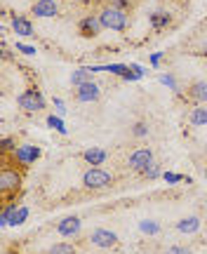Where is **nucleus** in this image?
<instances>
[{"mask_svg": "<svg viewBox=\"0 0 207 254\" xmlns=\"http://www.w3.org/2000/svg\"><path fill=\"white\" fill-rule=\"evenodd\" d=\"M167 254H191V250L189 247H170Z\"/></svg>", "mask_w": 207, "mask_h": 254, "instance_id": "obj_30", "label": "nucleus"}, {"mask_svg": "<svg viewBox=\"0 0 207 254\" xmlns=\"http://www.w3.org/2000/svg\"><path fill=\"white\" fill-rule=\"evenodd\" d=\"M99 85L97 82H85V85H80L78 90H75V97H78V101H82V104H90V101H97L99 99Z\"/></svg>", "mask_w": 207, "mask_h": 254, "instance_id": "obj_8", "label": "nucleus"}, {"mask_svg": "<svg viewBox=\"0 0 207 254\" xmlns=\"http://www.w3.org/2000/svg\"><path fill=\"white\" fill-rule=\"evenodd\" d=\"M113 184V174L101 170V167H90L87 172L82 174V186L90 190H99V189H106Z\"/></svg>", "mask_w": 207, "mask_h": 254, "instance_id": "obj_2", "label": "nucleus"}, {"mask_svg": "<svg viewBox=\"0 0 207 254\" xmlns=\"http://www.w3.org/2000/svg\"><path fill=\"white\" fill-rule=\"evenodd\" d=\"M189 94H191V97H193L196 101L205 104V101H207V82H205V80L193 82V85H191V90H189Z\"/></svg>", "mask_w": 207, "mask_h": 254, "instance_id": "obj_14", "label": "nucleus"}, {"mask_svg": "<svg viewBox=\"0 0 207 254\" xmlns=\"http://www.w3.org/2000/svg\"><path fill=\"white\" fill-rule=\"evenodd\" d=\"M54 106H57V113H59V116H64V113H66V106H64L62 99H54Z\"/></svg>", "mask_w": 207, "mask_h": 254, "instance_id": "obj_31", "label": "nucleus"}, {"mask_svg": "<svg viewBox=\"0 0 207 254\" xmlns=\"http://www.w3.org/2000/svg\"><path fill=\"white\" fill-rule=\"evenodd\" d=\"M26 217H28V207H19L17 217H14V221H12V226H21V224L26 221Z\"/></svg>", "mask_w": 207, "mask_h": 254, "instance_id": "obj_23", "label": "nucleus"}, {"mask_svg": "<svg viewBox=\"0 0 207 254\" xmlns=\"http://www.w3.org/2000/svg\"><path fill=\"white\" fill-rule=\"evenodd\" d=\"M158 174H160V167H158L155 163L151 165V167H146V170H144V177H148V179H155Z\"/></svg>", "mask_w": 207, "mask_h": 254, "instance_id": "obj_25", "label": "nucleus"}, {"mask_svg": "<svg viewBox=\"0 0 207 254\" xmlns=\"http://www.w3.org/2000/svg\"><path fill=\"white\" fill-rule=\"evenodd\" d=\"M160 82L162 85H167L170 90H179V87H177V80H174V75H160Z\"/></svg>", "mask_w": 207, "mask_h": 254, "instance_id": "obj_24", "label": "nucleus"}, {"mask_svg": "<svg viewBox=\"0 0 207 254\" xmlns=\"http://www.w3.org/2000/svg\"><path fill=\"white\" fill-rule=\"evenodd\" d=\"M57 12H59L57 0H38L36 5H33V14H36V17H40V19L57 17Z\"/></svg>", "mask_w": 207, "mask_h": 254, "instance_id": "obj_9", "label": "nucleus"}, {"mask_svg": "<svg viewBox=\"0 0 207 254\" xmlns=\"http://www.w3.org/2000/svg\"><path fill=\"white\" fill-rule=\"evenodd\" d=\"M14 148H17V146H14V139H2V151H14Z\"/></svg>", "mask_w": 207, "mask_h": 254, "instance_id": "obj_29", "label": "nucleus"}, {"mask_svg": "<svg viewBox=\"0 0 207 254\" xmlns=\"http://www.w3.org/2000/svg\"><path fill=\"white\" fill-rule=\"evenodd\" d=\"M139 231H141V233H148V236H155V233L160 231V226H158L155 221H148V219H146V221H139Z\"/></svg>", "mask_w": 207, "mask_h": 254, "instance_id": "obj_20", "label": "nucleus"}, {"mask_svg": "<svg viewBox=\"0 0 207 254\" xmlns=\"http://www.w3.org/2000/svg\"><path fill=\"white\" fill-rule=\"evenodd\" d=\"M12 31H14L17 36L28 38V36H33V24L24 17H14L12 19Z\"/></svg>", "mask_w": 207, "mask_h": 254, "instance_id": "obj_12", "label": "nucleus"}, {"mask_svg": "<svg viewBox=\"0 0 207 254\" xmlns=\"http://www.w3.org/2000/svg\"><path fill=\"white\" fill-rule=\"evenodd\" d=\"M101 19L99 17H85L80 21V33L82 36H87V38H94V36H99V31H101Z\"/></svg>", "mask_w": 207, "mask_h": 254, "instance_id": "obj_11", "label": "nucleus"}, {"mask_svg": "<svg viewBox=\"0 0 207 254\" xmlns=\"http://www.w3.org/2000/svg\"><path fill=\"white\" fill-rule=\"evenodd\" d=\"M17 52H24V55H36V47L21 45V43H17Z\"/></svg>", "mask_w": 207, "mask_h": 254, "instance_id": "obj_28", "label": "nucleus"}, {"mask_svg": "<svg viewBox=\"0 0 207 254\" xmlns=\"http://www.w3.org/2000/svg\"><path fill=\"white\" fill-rule=\"evenodd\" d=\"M151 24H153L155 28L167 26V24H170V14H165V12H155V14H151Z\"/></svg>", "mask_w": 207, "mask_h": 254, "instance_id": "obj_21", "label": "nucleus"}, {"mask_svg": "<svg viewBox=\"0 0 207 254\" xmlns=\"http://www.w3.org/2000/svg\"><path fill=\"white\" fill-rule=\"evenodd\" d=\"M50 254H78V250L73 245H69V243H59V245L50 247Z\"/></svg>", "mask_w": 207, "mask_h": 254, "instance_id": "obj_19", "label": "nucleus"}, {"mask_svg": "<svg viewBox=\"0 0 207 254\" xmlns=\"http://www.w3.org/2000/svg\"><path fill=\"white\" fill-rule=\"evenodd\" d=\"M90 240H92V245H97V247H113L118 243V236L113 231H106V228H94Z\"/></svg>", "mask_w": 207, "mask_h": 254, "instance_id": "obj_7", "label": "nucleus"}, {"mask_svg": "<svg viewBox=\"0 0 207 254\" xmlns=\"http://www.w3.org/2000/svg\"><path fill=\"white\" fill-rule=\"evenodd\" d=\"M17 104H19V109H24V111H40V109H45V99H43V94L36 90H26V92H21L17 97Z\"/></svg>", "mask_w": 207, "mask_h": 254, "instance_id": "obj_4", "label": "nucleus"}, {"mask_svg": "<svg viewBox=\"0 0 207 254\" xmlns=\"http://www.w3.org/2000/svg\"><path fill=\"white\" fill-rule=\"evenodd\" d=\"M17 202H12V205H7V207L2 209V214H0V224L2 226H12V221H14V217H17Z\"/></svg>", "mask_w": 207, "mask_h": 254, "instance_id": "obj_18", "label": "nucleus"}, {"mask_svg": "<svg viewBox=\"0 0 207 254\" xmlns=\"http://www.w3.org/2000/svg\"><path fill=\"white\" fill-rule=\"evenodd\" d=\"M80 226L82 224L78 217H66L57 224V231H59V236H64V238H73L78 231H80Z\"/></svg>", "mask_w": 207, "mask_h": 254, "instance_id": "obj_10", "label": "nucleus"}, {"mask_svg": "<svg viewBox=\"0 0 207 254\" xmlns=\"http://www.w3.org/2000/svg\"><path fill=\"white\" fill-rule=\"evenodd\" d=\"M205 179H207V170H205Z\"/></svg>", "mask_w": 207, "mask_h": 254, "instance_id": "obj_34", "label": "nucleus"}, {"mask_svg": "<svg viewBox=\"0 0 207 254\" xmlns=\"http://www.w3.org/2000/svg\"><path fill=\"white\" fill-rule=\"evenodd\" d=\"M148 134V127L144 125V123H137L135 125V136H146Z\"/></svg>", "mask_w": 207, "mask_h": 254, "instance_id": "obj_27", "label": "nucleus"}, {"mask_svg": "<svg viewBox=\"0 0 207 254\" xmlns=\"http://www.w3.org/2000/svg\"><path fill=\"white\" fill-rule=\"evenodd\" d=\"M47 125L52 127V129H57L59 134H66V127H64V120L59 118V116H50V118H47Z\"/></svg>", "mask_w": 207, "mask_h": 254, "instance_id": "obj_22", "label": "nucleus"}, {"mask_svg": "<svg viewBox=\"0 0 207 254\" xmlns=\"http://www.w3.org/2000/svg\"><path fill=\"white\" fill-rule=\"evenodd\" d=\"M2 254H19V252H12V250H7V252H2Z\"/></svg>", "mask_w": 207, "mask_h": 254, "instance_id": "obj_33", "label": "nucleus"}, {"mask_svg": "<svg viewBox=\"0 0 207 254\" xmlns=\"http://www.w3.org/2000/svg\"><path fill=\"white\" fill-rule=\"evenodd\" d=\"M71 82L75 87H80L85 82H92V68H78V71H73Z\"/></svg>", "mask_w": 207, "mask_h": 254, "instance_id": "obj_16", "label": "nucleus"}, {"mask_svg": "<svg viewBox=\"0 0 207 254\" xmlns=\"http://www.w3.org/2000/svg\"><path fill=\"white\" fill-rule=\"evenodd\" d=\"M191 125H196V127H205L207 125V109L205 106H200V109H193L191 111Z\"/></svg>", "mask_w": 207, "mask_h": 254, "instance_id": "obj_17", "label": "nucleus"}, {"mask_svg": "<svg viewBox=\"0 0 207 254\" xmlns=\"http://www.w3.org/2000/svg\"><path fill=\"white\" fill-rule=\"evenodd\" d=\"M151 165H153V153H151V148H137L135 153L130 155V167H132L135 172L144 174V170L151 167Z\"/></svg>", "mask_w": 207, "mask_h": 254, "instance_id": "obj_5", "label": "nucleus"}, {"mask_svg": "<svg viewBox=\"0 0 207 254\" xmlns=\"http://www.w3.org/2000/svg\"><path fill=\"white\" fill-rule=\"evenodd\" d=\"M198 228H200V219L198 217H186L177 224V231H179V233H196Z\"/></svg>", "mask_w": 207, "mask_h": 254, "instance_id": "obj_15", "label": "nucleus"}, {"mask_svg": "<svg viewBox=\"0 0 207 254\" xmlns=\"http://www.w3.org/2000/svg\"><path fill=\"white\" fill-rule=\"evenodd\" d=\"M82 160H85L87 165H94V167H97V165H104V160H106V151L92 146V148H87V151L82 153Z\"/></svg>", "mask_w": 207, "mask_h": 254, "instance_id": "obj_13", "label": "nucleus"}, {"mask_svg": "<svg viewBox=\"0 0 207 254\" xmlns=\"http://www.w3.org/2000/svg\"><path fill=\"white\" fill-rule=\"evenodd\" d=\"M19 189H21V174L14 167H2L0 170V190H2V195L17 193Z\"/></svg>", "mask_w": 207, "mask_h": 254, "instance_id": "obj_3", "label": "nucleus"}, {"mask_svg": "<svg viewBox=\"0 0 207 254\" xmlns=\"http://www.w3.org/2000/svg\"><path fill=\"white\" fill-rule=\"evenodd\" d=\"M99 19H101V26L111 28V31H125L127 26V12L123 7H116V5L101 9Z\"/></svg>", "mask_w": 207, "mask_h": 254, "instance_id": "obj_1", "label": "nucleus"}, {"mask_svg": "<svg viewBox=\"0 0 207 254\" xmlns=\"http://www.w3.org/2000/svg\"><path fill=\"white\" fill-rule=\"evenodd\" d=\"M160 57H162V55H160V52H155V55H153V57H151V64H153V66H155V64L160 62Z\"/></svg>", "mask_w": 207, "mask_h": 254, "instance_id": "obj_32", "label": "nucleus"}, {"mask_svg": "<svg viewBox=\"0 0 207 254\" xmlns=\"http://www.w3.org/2000/svg\"><path fill=\"white\" fill-rule=\"evenodd\" d=\"M38 158H40V148H38V146L21 144L14 148V160H17L19 165H31V163H36Z\"/></svg>", "mask_w": 207, "mask_h": 254, "instance_id": "obj_6", "label": "nucleus"}, {"mask_svg": "<svg viewBox=\"0 0 207 254\" xmlns=\"http://www.w3.org/2000/svg\"><path fill=\"white\" fill-rule=\"evenodd\" d=\"M162 177H165V182H167V184H177V182H181V179H184L181 174H174V172H165Z\"/></svg>", "mask_w": 207, "mask_h": 254, "instance_id": "obj_26", "label": "nucleus"}]
</instances>
